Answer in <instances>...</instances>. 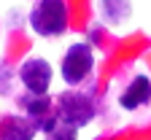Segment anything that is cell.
<instances>
[{"mask_svg": "<svg viewBox=\"0 0 151 140\" xmlns=\"http://www.w3.org/2000/svg\"><path fill=\"white\" fill-rule=\"evenodd\" d=\"M54 111L60 116V121L73 124L76 129H81L94 121L97 116V97L94 89H62L54 97Z\"/></svg>", "mask_w": 151, "mask_h": 140, "instance_id": "1", "label": "cell"}, {"mask_svg": "<svg viewBox=\"0 0 151 140\" xmlns=\"http://www.w3.org/2000/svg\"><path fill=\"white\" fill-rule=\"evenodd\" d=\"M27 24L41 38H60L70 24V11L65 0H38L27 14Z\"/></svg>", "mask_w": 151, "mask_h": 140, "instance_id": "2", "label": "cell"}, {"mask_svg": "<svg viewBox=\"0 0 151 140\" xmlns=\"http://www.w3.org/2000/svg\"><path fill=\"white\" fill-rule=\"evenodd\" d=\"M94 73V49L86 41H76L65 49L60 59V75L70 89H78L86 78Z\"/></svg>", "mask_w": 151, "mask_h": 140, "instance_id": "3", "label": "cell"}, {"mask_svg": "<svg viewBox=\"0 0 151 140\" xmlns=\"http://www.w3.org/2000/svg\"><path fill=\"white\" fill-rule=\"evenodd\" d=\"M16 78L24 86V94L41 97V94H49V86L54 81V67L43 57H30L16 67Z\"/></svg>", "mask_w": 151, "mask_h": 140, "instance_id": "4", "label": "cell"}, {"mask_svg": "<svg viewBox=\"0 0 151 140\" xmlns=\"http://www.w3.org/2000/svg\"><path fill=\"white\" fill-rule=\"evenodd\" d=\"M148 103H151V78L148 75H135L119 94V105L124 111H138V108H146Z\"/></svg>", "mask_w": 151, "mask_h": 140, "instance_id": "5", "label": "cell"}, {"mask_svg": "<svg viewBox=\"0 0 151 140\" xmlns=\"http://www.w3.org/2000/svg\"><path fill=\"white\" fill-rule=\"evenodd\" d=\"M38 127L22 113L0 116V140H35Z\"/></svg>", "mask_w": 151, "mask_h": 140, "instance_id": "6", "label": "cell"}, {"mask_svg": "<svg viewBox=\"0 0 151 140\" xmlns=\"http://www.w3.org/2000/svg\"><path fill=\"white\" fill-rule=\"evenodd\" d=\"M16 105L22 108V116H27L30 121H41V118L51 116L54 113V97L51 94H41V97H35V94H22L16 100Z\"/></svg>", "mask_w": 151, "mask_h": 140, "instance_id": "7", "label": "cell"}, {"mask_svg": "<svg viewBox=\"0 0 151 140\" xmlns=\"http://www.w3.org/2000/svg\"><path fill=\"white\" fill-rule=\"evenodd\" d=\"M100 11H103V19L111 24L116 22H124V19L132 14V6L129 3H116V0H111V3H100Z\"/></svg>", "mask_w": 151, "mask_h": 140, "instance_id": "8", "label": "cell"}, {"mask_svg": "<svg viewBox=\"0 0 151 140\" xmlns=\"http://www.w3.org/2000/svg\"><path fill=\"white\" fill-rule=\"evenodd\" d=\"M46 140H78V129H76L73 124L57 121V124L46 132Z\"/></svg>", "mask_w": 151, "mask_h": 140, "instance_id": "9", "label": "cell"}, {"mask_svg": "<svg viewBox=\"0 0 151 140\" xmlns=\"http://www.w3.org/2000/svg\"><path fill=\"white\" fill-rule=\"evenodd\" d=\"M11 86H14V73L11 67L0 59V94H11Z\"/></svg>", "mask_w": 151, "mask_h": 140, "instance_id": "10", "label": "cell"}]
</instances>
